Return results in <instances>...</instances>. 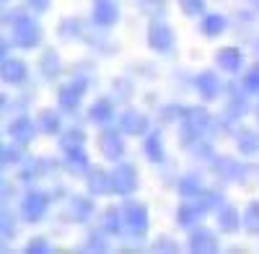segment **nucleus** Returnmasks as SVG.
<instances>
[{
  "label": "nucleus",
  "instance_id": "nucleus-20",
  "mask_svg": "<svg viewBox=\"0 0 259 254\" xmlns=\"http://www.w3.org/2000/svg\"><path fill=\"white\" fill-rule=\"evenodd\" d=\"M65 166H68L73 174L89 172L91 166H89V156H85L83 145H70V148H65Z\"/></svg>",
  "mask_w": 259,
  "mask_h": 254
},
{
  "label": "nucleus",
  "instance_id": "nucleus-34",
  "mask_svg": "<svg viewBox=\"0 0 259 254\" xmlns=\"http://www.w3.org/2000/svg\"><path fill=\"white\" fill-rule=\"evenodd\" d=\"M21 145V143H18ZM18 145H3V148H0V163H3V166H11V163H18L21 161V148Z\"/></svg>",
  "mask_w": 259,
  "mask_h": 254
},
{
  "label": "nucleus",
  "instance_id": "nucleus-7",
  "mask_svg": "<svg viewBox=\"0 0 259 254\" xmlns=\"http://www.w3.org/2000/svg\"><path fill=\"white\" fill-rule=\"evenodd\" d=\"M112 187L122 197L133 195L138 189V168L133 163H127V161H117L114 172H112Z\"/></svg>",
  "mask_w": 259,
  "mask_h": 254
},
{
  "label": "nucleus",
  "instance_id": "nucleus-25",
  "mask_svg": "<svg viewBox=\"0 0 259 254\" xmlns=\"http://www.w3.org/2000/svg\"><path fill=\"white\" fill-rule=\"evenodd\" d=\"M236 148H239V153H244V156H256L259 153V133L241 130L236 135Z\"/></svg>",
  "mask_w": 259,
  "mask_h": 254
},
{
  "label": "nucleus",
  "instance_id": "nucleus-11",
  "mask_svg": "<svg viewBox=\"0 0 259 254\" xmlns=\"http://www.w3.org/2000/svg\"><path fill=\"white\" fill-rule=\"evenodd\" d=\"M99 151H101V156L106 161H114L117 163L124 156V143H122L119 133L117 130H104L99 135Z\"/></svg>",
  "mask_w": 259,
  "mask_h": 254
},
{
  "label": "nucleus",
  "instance_id": "nucleus-4",
  "mask_svg": "<svg viewBox=\"0 0 259 254\" xmlns=\"http://www.w3.org/2000/svg\"><path fill=\"white\" fill-rule=\"evenodd\" d=\"M91 86V80L85 78V75H73V80H68L65 86H60L57 91V104H60V109L62 112H75L78 109V104L83 99V94L89 91Z\"/></svg>",
  "mask_w": 259,
  "mask_h": 254
},
{
  "label": "nucleus",
  "instance_id": "nucleus-32",
  "mask_svg": "<svg viewBox=\"0 0 259 254\" xmlns=\"http://www.w3.org/2000/svg\"><path fill=\"white\" fill-rule=\"evenodd\" d=\"M140 13L145 16H163L166 13V0H140Z\"/></svg>",
  "mask_w": 259,
  "mask_h": 254
},
{
  "label": "nucleus",
  "instance_id": "nucleus-31",
  "mask_svg": "<svg viewBox=\"0 0 259 254\" xmlns=\"http://www.w3.org/2000/svg\"><path fill=\"white\" fill-rule=\"evenodd\" d=\"M244 228L249 231V234H259V202H249L246 210H244Z\"/></svg>",
  "mask_w": 259,
  "mask_h": 254
},
{
  "label": "nucleus",
  "instance_id": "nucleus-45",
  "mask_svg": "<svg viewBox=\"0 0 259 254\" xmlns=\"http://www.w3.org/2000/svg\"><path fill=\"white\" fill-rule=\"evenodd\" d=\"M251 3H254V6H256V8H259V0H251Z\"/></svg>",
  "mask_w": 259,
  "mask_h": 254
},
{
  "label": "nucleus",
  "instance_id": "nucleus-26",
  "mask_svg": "<svg viewBox=\"0 0 259 254\" xmlns=\"http://www.w3.org/2000/svg\"><path fill=\"white\" fill-rule=\"evenodd\" d=\"M177 189H179V195H182V197H197V195L205 192V184H202V177H197V174H187V177L179 179Z\"/></svg>",
  "mask_w": 259,
  "mask_h": 254
},
{
  "label": "nucleus",
  "instance_id": "nucleus-43",
  "mask_svg": "<svg viewBox=\"0 0 259 254\" xmlns=\"http://www.w3.org/2000/svg\"><path fill=\"white\" fill-rule=\"evenodd\" d=\"M0 50H3V60L8 57V41H3V45H0Z\"/></svg>",
  "mask_w": 259,
  "mask_h": 254
},
{
  "label": "nucleus",
  "instance_id": "nucleus-5",
  "mask_svg": "<svg viewBox=\"0 0 259 254\" xmlns=\"http://www.w3.org/2000/svg\"><path fill=\"white\" fill-rule=\"evenodd\" d=\"M122 221H124V228L130 236L135 239H143L145 231H148V207L143 202H133L127 200L122 205Z\"/></svg>",
  "mask_w": 259,
  "mask_h": 254
},
{
  "label": "nucleus",
  "instance_id": "nucleus-38",
  "mask_svg": "<svg viewBox=\"0 0 259 254\" xmlns=\"http://www.w3.org/2000/svg\"><path fill=\"white\" fill-rule=\"evenodd\" d=\"M244 89H246L249 94H259V65L251 68V70L244 75Z\"/></svg>",
  "mask_w": 259,
  "mask_h": 254
},
{
  "label": "nucleus",
  "instance_id": "nucleus-23",
  "mask_svg": "<svg viewBox=\"0 0 259 254\" xmlns=\"http://www.w3.org/2000/svg\"><path fill=\"white\" fill-rule=\"evenodd\" d=\"M145 156H148V161H153V163H163L166 161V148H163V138H161L158 130L148 133V138H145Z\"/></svg>",
  "mask_w": 259,
  "mask_h": 254
},
{
  "label": "nucleus",
  "instance_id": "nucleus-30",
  "mask_svg": "<svg viewBox=\"0 0 259 254\" xmlns=\"http://www.w3.org/2000/svg\"><path fill=\"white\" fill-rule=\"evenodd\" d=\"M104 228L109 231V234H122V228H124V221H122V210L117 207H106V213H104Z\"/></svg>",
  "mask_w": 259,
  "mask_h": 254
},
{
  "label": "nucleus",
  "instance_id": "nucleus-28",
  "mask_svg": "<svg viewBox=\"0 0 259 254\" xmlns=\"http://www.w3.org/2000/svg\"><path fill=\"white\" fill-rule=\"evenodd\" d=\"M60 124H62V119L55 109H41L39 112V130L45 135H55L60 130Z\"/></svg>",
  "mask_w": 259,
  "mask_h": 254
},
{
  "label": "nucleus",
  "instance_id": "nucleus-33",
  "mask_svg": "<svg viewBox=\"0 0 259 254\" xmlns=\"http://www.w3.org/2000/svg\"><path fill=\"white\" fill-rule=\"evenodd\" d=\"M179 8L184 16L194 18V16H205V0H179Z\"/></svg>",
  "mask_w": 259,
  "mask_h": 254
},
{
  "label": "nucleus",
  "instance_id": "nucleus-21",
  "mask_svg": "<svg viewBox=\"0 0 259 254\" xmlns=\"http://www.w3.org/2000/svg\"><path fill=\"white\" fill-rule=\"evenodd\" d=\"M218 226L226 234H236L239 226H244V218H239V210L233 205H218Z\"/></svg>",
  "mask_w": 259,
  "mask_h": 254
},
{
  "label": "nucleus",
  "instance_id": "nucleus-24",
  "mask_svg": "<svg viewBox=\"0 0 259 254\" xmlns=\"http://www.w3.org/2000/svg\"><path fill=\"white\" fill-rule=\"evenodd\" d=\"M112 117H114V101L109 96H104V99H99V101L91 104V109H89V119L91 122L104 124V122H109Z\"/></svg>",
  "mask_w": 259,
  "mask_h": 254
},
{
  "label": "nucleus",
  "instance_id": "nucleus-37",
  "mask_svg": "<svg viewBox=\"0 0 259 254\" xmlns=\"http://www.w3.org/2000/svg\"><path fill=\"white\" fill-rule=\"evenodd\" d=\"M83 143H85V135H83L80 127H73V130H68V133H65V138H62V148H70V145H83Z\"/></svg>",
  "mask_w": 259,
  "mask_h": 254
},
{
  "label": "nucleus",
  "instance_id": "nucleus-42",
  "mask_svg": "<svg viewBox=\"0 0 259 254\" xmlns=\"http://www.w3.org/2000/svg\"><path fill=\"white\" fill-rule=\"evenodd\" d=\"M156 251H171V254H177V251H179V246H177L174 241H171V239H166V236H163V239H158V241H156Z\"/></svg>",
  "mask_w": 259,
  "mask_h": 254
},
{
  "label": "nucleus",
  "instance_id": "nucleus-39",
  "mask_svg": "<svg viewBox=\"0 0 259 254\" xmlns=\"http://www.w3.org/2000/svg\"><path fill=\"white\" fill-rule=\"evenodd\" d=\"M3 221H0V231H3V239L8 241V239H13V234H16V226H13V216L8 213V210H3V216H0Z\"/></svg>",
  "mask_w": 259,
  "mask_h": 254
},
{
  "label": "nucleus",
  "instance_id": "nucleus-18",
  "mask_svg": "<svg viewBox=\"0 0 259 254\" xmlns=\"http://www.w3.org/2000/svg\"><path fill=\"white\" fill-rule=\"evenodd\" d=\"M119 130L124 135H145L148 133V117L140 112H124L119 117Z\"/></svg>",
  "mask_w": 259,
  "mask_h": 254
},
{
  "label": "nucleus",
  "instance_id": "nucleus-8",
  "mask_svg": "<svg viewBox=\"0 0 259 254\" xmlns=\"http://www.w3.org/2000/svg\"><path fill=\"white\" fill-rule=\"evenodd\" d=\"M174 31H171L166 24H161V21H153V24L148 26V47L158 52V55H171L174 52Z\"/></svg>",
  "mask_w": 259,
  "mask_h": 254
},
{
  "label": "nucleus",
  "instance_id": "nucleus-19",
  "mask_svg": "<svg viewBox=\"0 0 259 254\" xmlns=\"http://www.w3.org/2000/svg\"><path fill=\"white\" fill-rule=\"evenodd\" d=\"M68 216H70L73 223H89L91 216H94V202L85 200V197H80V195L70 197V202H68Z\"/></svg>",
  "mask_w": 259,
  "mask_h": 254
},
{
  "label": "nucleus",
  "instance_id": "nucleus-27",
  "mask_svg": "<svg viewBox=\"0 0 259 254\" xmlns=\"http://www.w3.org/2000/svg\"><path fill=\"white\" fill-rule=\"evenodd\" d=\"M226 31V16L221 13H205L202 16V34L205 36H221Z\"/></svg>",
  "mask_w": 259,
  "mask_h": 254
},
{
  "label": "nucleus",
  "instance_id": "nucleus-40",
  "mask_svg": "<svg viewBox=\"0 0 259 254\" xmlns=\"http://www.w3.org/2000/svg\"><path fill=\"white\" fill-rule=\"evenodd\" d=\"M26 251H29V254H45V251H50V244H47V239L36 236V239H31V241L26 244Z\"/></svg>",
  "mask_w": 259,
  "mask_h": 254
},
{
  "label": "nucleus",
  "instance_id": "nucleus-15",
  "mask_svg": "<svg viewBox=\"0 0 259 254\" xmlns=\"http://www.w3.org/2000/svg\"><path fill=\"white\" fill-rule=\"evenodd\" d=\"M215 65L226 73H239V68L244 65V55L239 47H223L215 52Z\"/></svg>",
  "mask_w": 259,
  "mask_h": 254
},
{
  "label": "nucleus",
  "instance_id": "nucleus-13",
  "mask_svg": "<svg viewBox=\"0 0 259 254\" xmlns=\"http://www.w3.org/2000/svg\"><path fill=\"white\" fill-rule=\"evenodd\" d=\"M85 187H89V192L91 195H109L112 192V174H106L104 168H99V166H94V168H89L85 172Z\"/></svg>",
  "mask_w": 259,
  "mask_h": 254
},
{
  "label": "nucleus",
  "instance_id": "nucleus-6",
  "mask_svg": "<svg viewBox=\"0 0 259 254\" xmlns=\"http://www.w3.org/2000/svg\"><path fill=\"white\" fill-rule=\"evenodd\" d=\"M50 202H52V200H50L47 192L31 189V192H26V197L21 200V216H24V221H29V223H39L41 218L47 216Z\"/></svg>",
  "mask_w": 259,
  "mask_h": 254
},
{
  "label": "nucleus",
  "instance_id": "nucleus-14",
  "mask_svg": "<svg viewBox=\"0 0 259 254\" xmlns=\"http://www.w3.org/2000/svg\"><path fill=\"white\" fill-rule=\"evenodd\" d=\"M0 75H3V83H11V86H21L29 75V68L24 60H13L6 57L3 60V68H0Z\"/></svg>",
  "mask_w": 259,
  "mask_h": 254
},
{
  "label": "nucleus",
  "instance_id": "nucleus-41",
  "mask_svg": "<svg viewBox=\"0 0 259 254\" xmlns=\"http://www.w3.org/2000/svg\"><path fill=\"white\" fill-rule=\"evenodd\" d=\"M26 6H29L34 13H45V11H50L52 0H26Z\"/></svg>",
  "mask_w": 259,
  "mask_h": 254
},
{
  "label": "nucleus",
  "instance_id": "nucleus-2",
  "mask_svg": "<svg viewBox=\"0 0 259 254\" xmlns=\"http://www.w3.org/2000/svg\"><path fill=\"white\" fill-rule=\"evenodd\" d=\"M3 21L8 24H13V41L18 47H24V50H34L39 47V41H41V26L36 24V21L24 13V11H6Z\"/></svg>",
  "mask_w": 259,
  "mask_h": 254
},
{
  "label": "nucleus",
  "instance_id": "nucleus-36",
  "mask_svg": "<svg viewBox=\"0 0 259 254\" xmlns=\"http://www.w3.org/2000/svg\"><path fill=\"white\" fill-rule=\"evenodd\" d=\"M78 34H80V21L65 18L62 24H60V36H62V39H70V36H78Z\"/></svg>",
  "mask_w": 259,
  "mask_h": 254
},
{
  "label": "nucleus",
  "instance_id": "nucleus-10",
  "mask_svg": "<svg viewBox=\"0 0 259 254\" xmlns=\"http://www.w3.org/2000/svg\"><path fill=\"white\" fill-rule=\"evenodd\" d=\"M91 18L96 26H114L119 21V6L117 0H94V8H91Z\"/></svg>",
  "mask_w": 259,
  "mask_h": 254
},
{
  "label": "nucleus",
  "instance_id": "nucleus-44",
  "mask_svg": "<svg viewBox=\"0 0 259 254\" xmlns=\"http://www.w3.org/2000/svg\"><path fill=\"white\" fill-rule=\"evenodd\" d=\"M256 122H259V104H256Z\"/></svg>",
  "mask_w": 259,
  "mask_h": 254
},
{
  "label": "nucleus",
  "instance_id": "nucleus-35",
  "mask_svg": "<svg viewBox=\"0 0 259 254\" xmlns=\"http://www.w3.org/2000/svg\"><path fill=\"white\" fill-rule=\"evenodd\" d=\"M85 249H89V251H106V249H109V244H106V239H104L101 231H91Z\"/></svg>",
  "mask_w": 259,
  "mask_h": 254
},
{
  "label": "nucleus",
  "instance_id": "nucleus-9",
  "mask_svg": "<svg viewBox=\"0 0 259 254\" xmlns=\"http://www.w3.org/2000/svg\"><path fill=\"white\" fill-rule=\"evenodd\" d=\"M212 168L226 182H244L246 179V166L239 163L236 158H228V156H218V158L212 156Z\"/></svg>",
  "mask_w": 259,
  "mask_h": 254
},
{
  "label": "nucleus",
  "instance_id": "nucleus-29",
  "mask_svg": "<svg viewBox=\"0 0 259 254\" xmlns=\"http://www.w3.org/2000/svg\"><path fill=\"white\" fill-rule=\"evenodd\" d=\"M244 112H246V96L233 91L231 99H228V107H226V122H236Z\"/></svg>",
  "mask_w": 259,
  "mask_h": 254
},
{
  "label": "nucleus",
  "instance_id": "nucleus-12",
  "mask_svg": "<svg viewBox=\"0 0 259 254\" xmlns=\"http://www.w3.org/2000/svg\"><path fill=\"white\" fill-rule=\"evenodd\" d=\"M6 133H8V135H11L16 143H21V145H29V143L34 140V135H36V124L31 122V117L21 114V117L11 119V124L6 127Z\"/></svg>",
  "mask_w": 259,
  "mask_h": 254
},
{
  "label": "nucleus",
  "instance_id": "nucleus-22",
  "mask_svg": "<svg viewBox=\"0 0 259 254\" xmlns=\"http://www.w3.org/2000/svg\"><path fill=\"white\" fill-rule=\"evenodd\" d=\"M39 70L45 75V80H55L62 70V60L57 55V50H45V55L39 57Z\"/></svg>",
  "mask_w": 259,
  "mask_h": 254
},
{
  "label": "nucleus",
  "instance_id": "nucleus-16",
  "mask_svg": "<svg viewBox=\"0 0 259 254\" xmlns=\"http://www.w3.org/2000/svg\"><path fill=\"white\" fill-rule=\"evenodd\" d=\"M194 89H197V94L205 101H212V99H218V94H221V80H218V75H215L212 70H205V73H200L197 78H194Z\"/></svg>",
  "mask_w": 259,
  "mask_h": 254
},
{
  "label": "nucleus",
  "instance_id": "nucleus-17",
  "mask_svg": "<svg viewBox=\"0 0 259 254\" xmlns=\"http://www.w3.org/2000/svg\"><path fill=\"white\" fill-rule=\"evenodd\" d=\"M189 249L192 251H218V239L210 228H194L189 234Z\"/></svg>",
  "mask_w": 259,
  "mask_h": 254
},
{
  "label": "nucleus",
  "instance_id": "nucleus-3",
  "mask_svg": "<svg viewBox=\"0 0 259 254\" xmlns=\"http://www.w3.org/2000/svg\"><path fill=\"white\" fill-rule=\"evenodd\" d=\"M218 205H221V195L218 192H207L205 189V192L197 195V197H184V202L177 210V221H179V226L189 228L194 221H200L207 210L218 207Z\"/></svg>",
  "mask_w": 259,
  "mask_h": 254
},
{
  "label": "nucleus",
  "instance_id": "nucleus-1",
  "mask_svg": "<svg viewBox=\"0 0 259 254\" xmlns=\"http://www.w3.org/2000/svg\"><path fill=\"white\" fill-rule=\"evenodd\" d=\"M215 130V119L207 109L200 107H184V117H182V145L192 148L194 143L205 140V135Z\"/></svg>",
  "mask_w": 259,
  "mask_h": 254
}]
</instances>
